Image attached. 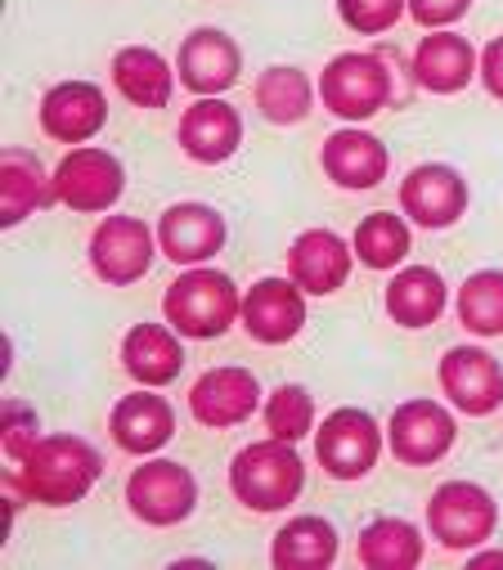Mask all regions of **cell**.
I'll return each instance as SVG.
<instances>
[{"label": "cell", "mask_w": 503, "mask_h": 570, "mask_svg": "<svg viewBox=\"0 0 503 570\" xmlns=\"http://www.w3.org/2000/svg\"><path fill=\"white\" fill-rule=\"evenodd\" d=\"M436 377L445 400L467 417H490L503 404V364L485 346H450Z\"/></svg>", "instance_id": "8fae6325"}, {"label": "cell", "mask_w": 503, "mask_h": 570, "mask_svg": "<svg viewBox=\"0 0 503 570\" xmlns=\"http://www.w3.org/2000/svg\"><path fill=\"white\" fill-rule=\"evenodd\" d=\"M467 180L450 163H423L401 180V212L423 229H454L467 216Z\"/></svg>", "instance_id": "7c38bea8"}, {"label": "cell", "mask_w": 503, "mask_h": 570, "mask_svg": "<svg viewBox=\"0 0 503 570\" xmlns=\"http://www.w3.org/2000/svg\"><path fill=\"white\" fill-rule=\"evenodd\" d=\"M342 552L337 525L324 517H293L288 525L275 530L270 561L275 570H328Z\"/></svg>", "instance_id": "4316f807"}, {"label": "cell", "mask_w": 503, "mask_h": 570, "mask_svg": "<svg viewBox=\"0 0 503 570\" xmlns=\"http://www.w3.org/2000/svg\"><path fill=\"white\" fill-rule=\"evenodd\" d=\"M467 10H472V0H410V19L418 28H427V32L454 28Z\"/></svg>", "instance_id": "e575fe53"}, {"label": "cell", "mask_w": 503, "mask_h": 570, "mask_svg": "<svg viewBox=\"0 0 503 570\" xmlns=\"http://www.w3.org/2000/svg\"><path fill=\"white\" fill-rule=\"evenodd\" d=\"M472 77H481V55L472 50L467 37L458 32H427L414 50V81L427 95H458L472 86Z\"/></svg>", "instance_id": "603a6c76"}, {"label": "cell", "mask_w": 503, "mask_h": 570, "mask_svg": "<svg viewBox=\"0 0 503 570\" xmlns=\"http://www.w3.org/2000/svg\"><path fill=\"white\" fill-rule=\"evenodd\" d=\"M112 86L136 108H167L176 95V68L154 46H121L112 55Z\"/></svg>", "instance_id": "d4e9b609"}, {"label": "cell", "mask_w": 503, "mask_h": 570, "mask_svg": "<svg viewBox=\"0 0 503 570\" xmlns=\"http://www.w3.org/2000/svg\"><path fill=\"white\" fill-rule=\"evenodd\" d=\"M499 530V503L476 481H445L427 499V534L450 552H472Z\"/></svg>", "instance_id": "5b68a950"}, {"label": "cell", "mask_w": 503, "mask_h": 570, "mask_svg": "<svg viewBox=\"0 0 503 570\" xmlns=\"http://www.w3.org/2000/svg\"><path fill=\"white\" fill-rule=\"evenodd\" d=\"M243 333L262 346H284L306 328V293L293 278H257L243 293Z\"/></svg>", "instance_id": "9a60e30c"}, {"label": "cell", "mask_w": 503, "mask_h": 570, "mask_svg": "<svg viewBox=\"0 0 503 570\" xmlns=\"http://www.w3.org/2000/svg\"><path fill=\"white\" fill-rule=\"evenodd\" d=\"M454 441H458V422L436 400H405V404H396V413L387 422V445H392L396 463H405V468L441 463L454 450Z\"/></svg>", "instance_id": "9c48e42d"}, {"label": "cell", "mask_w": 503, "mask_h": 570, "mask_svg": "<svg viewBox=\"0 0 503 570\" xmlns=\"http://www.w3.org/2000/svg\"><path fill=\"white\" fill-rule=\"evenodd\" d=\"M387 315L396 320V328H432L445 306H450V288L441 269L432 265H405L396 269V278L387 283Z\"/></svg>", "instance_id": "484cf974"}, {"label": "cell", "mask_w": 503, "mask_h": 570, "mask_svg": "<svg viewBox=\"0 0 503 570\" xmlns=\"http://www.w3.org/2000/svg\"><path fill=\"white\" fill-rule=\"evenodd\" d=\"M355 557L368 570H414L423 561V534L405 517H377L359 530Z\"/></svg>", "instance_id": "f1b7e54d"}, {"label": "cell", "mask_w": 503, "mask_h": 570, "mask_svg": "<svg viewBox=\"0 0 503 570\" xmlns=\"http://www.w3.org/2000/svg\"><path fill=\"white\" fill-rule=\"evenodd\" d=\"M162 315L167 324L189 337V342H211V337H225L238 315H243V293L238 283L225 274V269H211V265H189L171 288L162 293Z\"/></svg>", "instance_id": "3957f363"}, {"label": "cell", "mask_w": 503, "mask_h": 570, "mask_svg": "<svg viewBox=\"0 0 503 570\" xmlns=\"http://www.w3.org/2000/svg\"><path fill=\"white\" fill-rule=\"evenodd\" d=\"M59 203L55 176L41 167L37 154L10 145L0 149V229H14L37 212H50Z\"/></svg>", "instance_id": "7402d4cb"}, {"label": "cell", "mask_w": 503, "mask_h": 570, "mask_svg": "<svg viewBox=\"0 0 503 570\" xmlns=\"http://www.w3.org/2000/svg\"><path fill=\"white\" fill-rule=\"evenodd\" d=\"M481 86L503 104V37H494V41L481 50Z\"/></svg>", "instance_id": "d590c367"}, {"label": "cell", "mask_w": 503, "mask_h": 570, "mask_svg": "<svg viewBox=\"0 0 503 570\" xmlns=\"http://www.w3.org/2000/svg\"><path fill=\"white\" fill-rule=\"evenodd\" d=\"M266 426L279 441H306L315 432V395L302 382H284L266 395Z\"/></svg>", "instance_id": "1f68e13d"}, {"label": "cell", "mask_w": 503, "mask_h": 570, "mask_svg": "<svg viewBox=\"0 0 503 570\" xmlns=\"http://www.w3.org/2000/svg\"><path fill=\"white\" fill-rule=\"evenodd\" d=\"M176 72H180V86L185 90H194L198 99H211V95H225V90L238 86V77H243V50H238V41L225 28H194L180 41Z\"/></svg>", "instance_id": "5bb4252c"}, {"label": "cell", "mask_w": 503, "mask_h": 570, "mask_svg": "<svg viewBox=\"0 0 503 570\" xmlns=\"http://www.w3.org/2000/svg\"><path fill=\"white\" fill-rule=\"evenodd\" d=\"M126 508L154 530H171L198 508V476L176 459H149L126 476Z\"/></svg>", "instance_id": "8992f818"}, {"label": "cell", "mask_w": 503, "mask_h": 570, "mask_svg": "<svg viewBox=\"0 0 503 570\" xmlns=\"http://www.w3.org/2000/svg\"><path fill=\"white\" fill-rule=\"evenodd\" d=\"M0 441H6V454H10L14 463H23L28 450L41 441V417H37V409L10 395L6 409H0Z\"/></svg>", "instance_id": "836d02e7"}, {"label": "cell", "mask_w": 503, "mask_h": 570, "mask_svg": "<svg viewBox=\"0 0 503 570\" xmlns=\"http://www.w3.org/2000/svg\"><path fill=\"white\" fill-rule=\"evenodd\" d=\"M108 436L121 454H136V459H154L158 450L171 445L176 436V409L154 391H131V395H121L108 413Z\"/></svg>", "instance_id": "2e32d148"}, {"label": "cell", "mask_w": 503, "mask_h": 570, "mask_svg": "<svg viewBox=\"0 0 503 570\" xmlns=\"http://www.w3.org/2000/svg\"><path fill=\"white\" fill-rule=\"evenodd\" d=\"M383 454V426L368 409L342 404L324 417V426L315 432V459L324 468V476L333 481H359L377 468Z\"/></svg>", "instance_id": "52a82bcc"}, {"label": "cell", "mask_w": 503, "mask_h": 570, "mask_svg": "<svg viewBox=\"0 0 503 570\" xmlns=\"http://www.w3.org/2000/svg\"><path fill=\"white\" fill-rule=\"evenodd\" d=\"M176 139H180V154L189 163L220 167V163H229L243 149V117H238L234 104H225L220 95H211V99H198V104L185 108Z\"/></svg>", "instance_id": "d6986e66"}, {"label": "cell", "mask_w": 503, "mask_h": 570, "mask_svg": "<svg viewBox=\"0 0 503 570\" xmlns=\"http://www.w3.org/2000/svg\"><path fill=\"white\" fill-rule=\"evenodd\" d=\"M315 95L319 86H310V77L293 63H275L266 68L257 81H251V99H257V112L270 126H302L315 112Z\"/></svg>", "instance_id": "83f0119b"}, {"label": "cell", "mask_w": 503, "mask_h": 570, "mask_svg": "<svg viewBox=\"0 0 503 570\" xmlns=\"http://www.w3.org/2000/svg\"><path fill=\"white\" fill-rule=\"evenodd\" d=\"M319 167L324 176L337 185V189H351V194H364V189H377L392 171V154L387 145L377 139L373 130H359V126H342L324 139L319 149Z\"/></svg>", "instance_id": "e0dca14e"}, {"label": "cell", "mask_w": 503, "mask_h": 570, "mask_svg": "<svg viewBox=\"0 0 503 570\" xmlns=\"http://www.w3.org/2000/svg\"><path fill=\"white\" fill-rule=\"evenodd\" d=\"M467 566H503V552H499V548H494V552H472Z\"/></svg>", "instance_id": "8d00e7d4"}, {"label": "cell", "mask_w": 503, "mask_h": 570, "mask_svg": "<svg viewBox=\"0 0 503 570\" xmlns=\"http://www.w3.org/2000/svg\"><path fill=\"white\" fill-rule=\"evenodd\" d=\"M351 247L364 269H396L414 252V234H410V220L396 212H368L355 225Z\"/></svg>", "instance_id": "f546056e"}, {"label": "cell", "mask_w": 503, "mask_h": 570, "mask_svg": "<svg viewBox=\"0 0 503 570\" xmlns=\"http://www.w3.org/2000/svg\"><path fill=\"white\" fill-rule=\"evenodd\" d=\"M257 409H262V382L251 368H238V364L207 368L189 386V413L194 422L211 426V432H229V426L247 422Z\"/></svg>", "instance_id": "4fadbf2b"}, {"label": "cell", "mask_w": 503, "mask_h": 570, "mask_svg": "<svg viewBox=\"0 0 503 570\" xmlns=\"http://www.w3.org/2000/svg\"><path fill=\"white\" fill-rule=\"evenodd\" d=\"M458 324L472 337H503V269H476L458 288Z\"/></svg>", "instance_id": "4dcf8cb0"}, {"label": "cell", "mask_w": 503, "mask_h": 570, "mask_svg": "<svg viewBox=\"0 0 503 570\" xmlns=\"http://www.w3.org/2000/svg\"><path fill=\"white\" fill-rule=\"evenodd\" d=\"M355 265V247L333 229H306L288 247V278L306 297H333L346 288Z\"/></svg>", "instance_id": "ac0fdd59"}, {"label": "cell", "mask_w": 503, "mask_h": 570, "mask_svg": "<svg viewBox=\"0 0 503 570\" xmlns=\"http://www.w3.org/2000/svg\"><path fill=\"white\" fill-rule=\"evenodd\" d=\"M158 234L140 216H103L90 234V269L108 283V288H131L154 269L158 256Z\"/></svg>", "instance_id": "ba28073f"}, {"label": "cell", "mask_w": 503, "mask_h": 570, "mask_svg": "<svg viewBox=\"0 0 503 570\" xmlns=\"http://www.w3.org/2000/svg\"><path fill=\"white\" fill-rule=\"evenodd\" d=\"M121 368L140 386H171L185 368V346L171 324H136L121 337Z\"/></svg>", "instance_id": "cb8c5ba5"}, {"label": "cell", "mask_w": 503, "mask_h": 570, "mask_svg": "<svg viewBox=\"0 0 503 570\" xmlns=\"http://www.w3.org/2000/svg\"><path fill=\"white\" fill-rule=\"evenodd\" d=\"M23 490L41 508H72L81 503L99 476H103V454L86 436H41L28 459L19 463Z\"/></svg>", "instance_id": "6da1fadb"}, {"label": "cell", "mask_w": 503, "mask_h": 570, "mask_svg": "<svg viewBox=\"0 0 503 570\" xmlns=\"http://www.w3.org/2000/svg\"><path fill=\"white\" fill-rule=\"evenodd\" d=\"M108 126V95L95 81H59L41 95V130L59 145H86Z\"/></svg>", "instance_id": "ffe728a7"}, {"label": "cell", "mask_w": 503, "mask_h": 570, "mask_svg": "<svg viewBox=\"0 0 503 570\" xmlns=\"http://www.w3.org/2000/svg\"><path fill=\"white\" fill-rule=\"evenodd\" d=\"M396 95V81H392V68L377 59V55H364V50H346L337 59L324 63L319 72V104L342 117V121H368L377 117Z\"/></svg>", "instance_id": "277c9868"}, {"label": "cell", "mask_w": 503, "mask_h": 570, "mask_svg": "<svg viewBox=\"0 0 503 570\" xmlns=\"http://www.w3.org/2000/svg\"><path fill=\"white\" fill-rule=\"evenodd\" d=\"M337 14L359 37H383L410 14V0H337Z\"/></svg>", "instance_id": "d6a6232c"}, {"label": "cell", "mask_w": 503, "mask_h": 570, "mask_svg": "<svg viewBox=\"0 0 503 570\" xmlns=\"http://www.w3.org/2000/svg\"><path fill=\"white\" fill-rule=\"evenodd\" d=\"M229 229H225V216L207 203H176L162 212L158 220V247L171 265H207L220 247H225Z\"/></svg>", "instance_id": "44dd1931"}, {"label": "cell", "mask_w": 503, "mask_h": 570, "mask_svg": "<svg viewBox=\"0 0 503 570\" xmlns=\"http://www.w3.org/2000/svg\"><path fill=\"white\" fill-rule=\"evenodd\" d=\"M229 490L247 512H288L306 490V463L293 441H251L229 463Z\"/></svg>", "instance_id": "7a4b0ae2"}, {"label": "cell", "mask_w": 503, "mask_h": 570, "mask_svg": "<svg viewBox=\"0 0 503 570\" xmlns=\"http://www.w3.org/2000/svg\"><path fill=\"white\" fill-rule=\"evenodd\" d=\"M55 194L68 212H112L117 198L126 194V167L108 149L77 145L55 167Z\"/></svg>", "instance_id": "30bf717a"}]
</instances>
